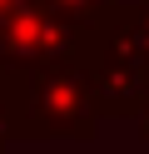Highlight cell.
<instances>
[{"label":"cell","instance_id":"cell-1","mask_svg":"<svg viewBox=\"0 0 149 154\" xmlns=\"http://www.w3.org/2000/svg\"><path fill=\"white\" fill-rule=\"evenodd\" d=\"M0 94L15 109L20 139H95L99 100L79 55H50L20 70H0Z\"/></svg>","mask_w":149,"mask_h":154},{"label":"cell","instance_id":"cell-2","mask_svg":"<svg viewBox=\"0 0 149 154\" xmlns=\"http://www.w3.org/2000/svg\"><path fill=\"white\" fill-rule=\"evenodd\" d=\"M139 129H144V139H149V94H144V104H139Z\"/></svg>","mask_w":149,"mask_h":154}]
</instances>
